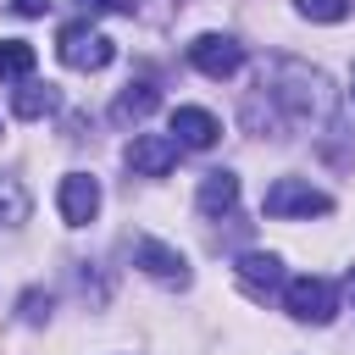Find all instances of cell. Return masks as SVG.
I'll use <instances>...</instances> for the list:
<instances>
[{
  "instance_id": "cell-4",
  "label": "cell",
  "mask_w": 355,
  "mask_h": 355,
  "mask_svg": "<svg viewBox=\"0 0 355 355\" xmlns=\"http://www.w3.org/2000/svg\"><path fill=\"white\" fill-rule=\"evenodd\" d=\"M189 61H194L205 78H233V72L244 67V44L227 39V33H200V39L189 44Z\"/></svg>"
},
{
  "instance_id": "cell-15",
  "label": "cell",
  "mask_w": 355,
  "mask_h": 355,
  "mask_svg": "<svg viewBox=\"0 0 355 355\" xmlns=\"http://www.w3.org/2000/svg\"><path fill=\"white\" fill-rule=\"evenodd\" d=\"M300 6V17H311V22H344L349 17V0H294Z\"/></svg>"
},
{
  "instance_id": "cell-5",
  "label": "cell",
  "mask_w": 355,
  "mask_h": 355,
  "mask_svg": "<svg viewBox=\"0 0 355 355\" xmlns=\"http://www.w3.org/2000/svg\"><path fill=\"white\" fill-rule=\"evenodd\" d=\"M55 205H61L67 227H89L94 211H100V183H94L89 172H67L61 189H55Z\"/></svg>"
},
{
  "instance_id": "cell-16",
  "label": "cell",
  "mask_w": 355,
  "mask_h": 355,
  "mask_svg": "<svg viewBox=\"0 0 355 355\" xmlns=\"http://www.w3.org/2000/svg\"><path fill=\"white\" fill-rule=\"evenodd\" d=\"M11 6H17V17H44L50 0H11Z\"/></svg>"
},
{
  "instance_id": "cell-7",
  "label": "cell",
  "mask_w": 355,
  "mask_h": 355,
  "mask_svg": "<svg viewBox=\"0 0 355 355\" xmlns=\"http://www.w3.org/2000/svg\"><path fill=\"white\" fill-rule=\"evenodd\" d=\"M216 139H222V122L211 111H200V105H178L172 111V144L178 150H211Z\"/></svg>"
},
{
  "instance_id": "cell-18",
  "label": "cell",
  "mask_w": 355,
  "mask_h": 355,
  "mask_svg": "<svg viewBox=\"0 0 355 355\" xmlns=\"http://www.w3.org/2000/svg\"><path fill=\"white\" fill-rule=\"evenodd\" d=\"M349 100H355V89H349Z\"/></svg>"
},
{
  "instance_id": "cell-12",
  "label": "cell",
  "mask_w": 355,
  "mask_h": 355,
  "mask_svg": "<svg viewBox=\"0 0 355 355\" xmlns=\"http://www.w3.org/2000/svg\"><path fill=\"white\" fill-rule=\"evenodd\" d=\"M11 111H17L22 122H39V116L55 111V89H50V83H22V89L11 94Z\"/></svg>"
},
{
  "instance_id": "cell-17",
  "label": "cell",
  "mask_w": 355,
  "mask_h": 355,
  "mask_svg": "<svg viewBox=\"0 0 355 355\" xmlns=\"http://www.w3.org/2000/svg\"><path fill=\"white\" fill-rule=\"evenodd\" d=\"M89 11H133V0H83Z\"/></svg>"
},
{
  "instance_id": "cell-9",
  "label": "cell",
  "mask_w": 355,
  "mask_h": 355,
  "mask_svg": "<svg viewBox=\"0 0 355 355\" xmlns=\"http://www.w3.org/2000/svg\"><path fill=\"white\" fill-rule=\"evenodd\" d=\"M239 283L250 300H266L272 288H283V261L277 255H244L239 261Z\"/></svg>"
},
{
  "instance_id": "cell-1",
  "label": "cell",
  "mask_w": 355,
  "mask_h": 355,
  "mask_svg": "<svg viewBox=\"0 0 355 355\" xmlns=\"http://www.w3.org/2000/svg\"><path fill=\"white\" fill-rule=\"evenodd\" d=\"M55 50H61V61H67L72 72H100V67L116 61V44H111L100 28H89V22H67L61 39H55Z\"/></svg>"
},
{
  "instance_id": "cell-8",
  "label": "cell",
  "mask_w": 355,
  "mask_h": 355,
  "mask_svg": "<svg viewBox=\"0 0 355 355\" xmlns=\"http://www.w3.org/2000/svg\"><path fill=\"white\" fill-rule=\"evenodd\" d=\"M128 166H133L139 178H161V172L178 166V144H172L166 133H139V139L128 144Z\"/></svg>"
},
{
  "instance_id": "cell-10",
  "label": "cell",
  "mask_w": 355,
  "mask_h": 355,
  "mask_svg": "<svg viewBox=\"0 0 355 355\" xmlns=\"http://www.w3.org/2000/svg\"><path fill=\"white\" fill-rule=\"evenodd\" d=\"M239 205V178L233 172H205L200 178V211L205 216H222V211H233Z\"/></svg>"
},
{
  "instance_id": "cell-13",
  "label": "cell",
  "mask_w": 355,
  "mask_h": 355,
  "mask_svg": "<svg viewBox=\"0 0 355 355\" xmlns=\"http://www.w3.org/2000/svg\"><path fill=\"white\" fill-rule=\"evenodd\" d=\"M33 72V44L28 39H0V78H28Z\"/></svg>"
},
{
  "instance_id": "cell-3",
  "label": "cell",
  "mask_w": 355,
  "mask_h": 355,
  "mask_svg": "<svg viewBox=\"0 0 355 355\" xmlns=\"http://www.w3.org/2000/svg\"><path fill=\"white\" fill-rule=\"evenodd\" d=\"M283 305H288L294 322H333L338 288L327 277H294V283H283Z\"/></svg>"
},
{
  "instance_id": "cell-11",
  "label": "cell",
  "mask_w": 355,
  "mask_h": 355,
  "mask_svg": "<svg viewBox=\"0 0 355 355\" xmlns=\"http://www.w3.org/2000/svg\"><path fill=\"white\" fill-rule=\"evenodd\" d=\"M155 83H128L122 94H116V105H111V122H144L150 111H155Z\"/></svg>"
},
{
  "instance_id": "cell-6",
  "label": "cell",
  "mask_w": 355,
  "mask_h": 355,
  "mask_svg": "<svg viewBox=\"0 0 355 355\" xmlns=\"http://www.w3.org/2000/svg\"><path fill=\"white\" fill-rule=\"evenodd\" d=\"M133 266H144L155 283H166V288H189V261L172 250V244H161V239H139L133 244Z\"/></svg>"
},
{
  "instance_id": "cell-2",
  "label": "cell",
  "mask_w": 355,
  "mask_h": 355,
  "mask_svg": "<svg viewBox=\"0 0 355 355\" xmlns=\"http://www.w3.org/2000/svg\"><path fill=\"white\" fill-rule=\"evenodd\" d=\"M261 205H266V216H327L333 211V200L322 189H311L305 178H277Z\"/></svg>"
},
{
  "instance_id": "cell-14",
  "label": "cell",
  "mask_w": 355,
  "mask_h": 355,
  "mask_svg": "<svg viewBox=\"0 0 355 355\" xmlns=\"http://www.w3.org/2000/svg\"><path fill=\"white\" fill-rule=\"evenodd\" d=\"M22 216H28V189L17 178H0V227H11Z\"/></svg>"
}]
</instances>
